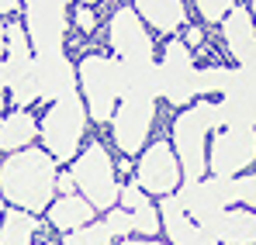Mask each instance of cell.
<instances>
[{"label": "cell", "mask_w": 256, "mask_h": 245, "mask_svg": "<svg viewBox=\"0 0 256 245\" xmlns=\"http://www.w3.org/2000/svg\"><path fill=\"white\" fill-rule=\"evenodd\" d=\"M132 10L138 14L142 24L156 28L160 35H173V31H180V28L187 24V7H184V0H135Z\"/></svg>", "instance_id": "20"}, {"label": "cell", "mask_w": 256, "mask_h": 245, "mask_svg": "<svg viewBox=\"0 0 256 245\" xmlns=\"http://www.w3.org/2000/svg\"><path fill=\"white\" fill-rule=\"evenodd\" d=\"M38 214H28V211H4L0 214V245H32L35 232H38Z\"/></svg>", "instance_id": "24"}, {"label": "cell", "mask_w": 256, "mask_h": 245, "mask_svg": "<svg viewBox=\"0 0 256 245\" xmlns=\"http://www.w3.org/2000/svg\"><path fill=\"white\" fill-rule=\"evenodd\" d=\"M222 128H253L256 121V69L232 66V76L222 90Z\"/></svg>", "instance_id": "14"}, {"label": "cell", "mask_w": 256, "mask_h": 245, "mask_svg": "<svg viewBox=\"0 0 256 245\" xmlns=\"http://www.w3.org/2000/svg\"><path fill=\"white\" fill-rule=\"evenodd\" d=\"M56 159L45 149H18L0 163V197L18 211L42 214L56 201Z\"/></svg>", "instance_id": "1"}, {"label": "cell", "mask_w": 256, "mask_h": 245, "mask_svg": "<svg viewBox=\"0 0 256 245\" xmlns=\"http://www.w3.org/2000/svg\"><path fill=\"white\" fill-rule=\"evenodd\" d=\"M160 228L166 232L170 245H218L190 221V214L173 201V194L160 197Z\"/></svg>", "instance_id": "19"}, {"label": "cell", "mask_w": 256, "mask_h": 245, "mask_svg": "<svg viewBox=\"0 0 256 245\" xmlns=\"http://www.w3.org/2000/svg\"><path fill=\"white\" fill-rule=\"evenodd\" d=\"M194 7H198V14L204 17V21H212V24H218L232 7H236V0H194Z\"/></svg>", "instance_id": "26"}, {"label": "cell", "mask_w": 256, "mask_h": 245, "mask_svg": "<svg viewBox=\"0 0 256 245\" xmlns=\"http://www.w3.org/2000/svg\"><path fill=\"white\" fill-rule=\"evenodd\" d=\"M194 52L180 38H170L163 48V59L156 66V90L170 107H187L198 93H194Z\"/></svg>", "instance_id": "8"}, {"label": "cell", "mask_w": 256, "mask_h": 245, "mask_svg": "<svg viewBox=\"0 0 256 245\" xmlns=\"http://www.w3.org/2000/svg\"><path fill=\"white\" fill-rule=\"evenodd\" d=\"M38 135L45 142V152L56 163H70L76 156V149L86 135V107L76 90L52 100V107L45 111L42 124H38Z\"/></svg>", "instance_id": "5"}, {"label": "cell", "mask_w": 256, "mask_h": 245, "mask_svg": "<svg viewBox=\"0 0 256 245\" xmlns=\"http://www.w3.org/2000/svg\"><path fill=\"white\" fill-rule=\"evenodd\" d=\"M222 128V104L218 100H198V104H187L176 121H173V156L180 166V180L190 183V180H201L208 173L204 156H208V131Z\"/></svg>", "instance_id": "2"}, {"label": "cell", "mask_w": 256, "mask_h": 245, "mask_svg": "<svg viewBox=\"0 0 256 245\" xmlns=\"http://www.w3.org/2000/svg\"><path fill=\"white\" fill-rule=\"evenodd\" d=\"M108 41H111V52L122 66H135V62H156L152 55V38H149V28L138 21V14L132 7H118L111 14V24H108Z\"/></svg>", "instance_id": "12"}, {"label": "cell", "mask_w": 256, "mask_h": 245, "mask_svg": "<svg viewBox=\"0 0 256 245\" xmlns=\"http://www.w3.org/2000/svg\"><path fill=\"white\" fill-rule=\"evenodd\" d=\"M0 214H4V197H0Z\"/></svg>", "instance_id": "34"}, {"label": "cell", "mask_w": 256, "mask_h": 245, "mask_svg": "<svg viewBox=\"0 0 256 245\" xmlns=\"http://www.w3.org/2000/svg\"><path fill=\"white\" fill-rule=\"evenodd\" d=\"M56 194H62V197L76 194V187H73V176H70V173H56Z\"/></svg>", "instance_id": "28"}, {"label": "cell", "mask_w": 256, "mask_h": 245, "mask_svg": "<svg viewBox=\"0 0 256 245\" xmlns=\"http://www.w3.org/2000/svg\"><path fill=\"white\" fill-rule=\"evenodd\" d=\"M73 21H76V28H80V31H94V28H97V17H94V10H90V7H84V3L73 10Z\"/></svg>", "instance_id": "27"}, {"label": "cell", "mask_w": 256, "mask_h": 245, "mask_svg": "<svg viewBox=\"0 0 256 245\" xmlns=\"http://www.w3.org/2000/svg\"><path fill=\"white\" fill-rule=\"evenodd\" d=\"M76 83L84 90V107L86 118H94L97 124L111 121L118 100H122V66L114 55H100V52H90L80 59L76 66Z\"/></svg>", "instance_id": "4"}, {"label": "cell", "mask_w": 256, "mask_h": 245, "mask_svg": "<svg viewBox=\"0 0 256 245\" xmlns=\"http://www.w3.org/2000/svg\"><path fill=\"white\" fill-rule=\"evenodd\" d=\"M135 180H138L135 187H138L142 194L166 197V194L176 190V183H180V166H176V156H173L170 142L156 138L152 145L142 149L138 166H135Z\"/></svg>", "instance_id": "13"}, {"label": "cell", "mask_w": 256, "mask_h": 245, "mask_svg": "<svg viewBox=\"0 0 256 245\" xmlns=\"http://www.w3.org/2000/svg\"><path fill=\"white\" fill-rule=\"evenodd\" d=\"M21 7V0H0V14H14Z\"/></svg>", "instance_id": "32"}, {"label": "cell", "mask_w": 256, "mask_h": 245, "mask_svg": "<svg viewBox=\"0 0 256 245\" xmlns=\"http://www.w3.org/2000/svg\"><path fill=\"white\" fill-rule=\"evenodd\" d=\"M118 245H166V242H156V239H132V235H128V239H122Z\"/></svg>", "instance_id": "31"}, {"label": "cell", "mask_w": 256, "mask_h": 245, "mask_svg": "<svg viewBox=\"0 0 256 245\" xmlns=\"http://www.w3.org/2000/svg\"><path fill=\"white\" fill-rule=\"evenodd\" d=\"M45 211H48V225L59 228L62 235L73 232V228H80V225H86V221H94V207L86 204L80 194L59 197V201H52V204L45 207Z\"/></svg>", "instance_id": "23"}, {"label": "cell", "mask_w": 256, "mask_h": 245, "mask_svg": "<svg viewBox=\"0 0 256 245\" xmlns=\"http://www.w3.org/2000/svg\"><path fill=\"white\" fill-rule=\"evenodd\" d=\"M173 201L184 207L190 218L201 211H222V207H239V201L250 207L256 201V180L253 173L242 176H201L190 183H176Z\"/></svg>", "instance_id": "3"}, {"label": "cell", "mask_w": 256, "mask_h": 245, "mask_svg": "<svg viewBox=\"0 0 256 245\" xmlns=\"http://www.w3.org/2000/svg\"><path fill=\"white\" fill-rule=\"evenodd\" d=\"M118 201H122V211H128V218H132V232L142 239H156L160 214L149 201V194H142L135 183H125V187H118Z\"/></svg>", "instance_id": "21"}, {"label": "cell", "mask_w": 256, "mask_h": 245, "mask_svg": "<svg viewBox=\"0 0 256 245\" xmlns=\"http://www.w3.org/2000/svg\"><path fill=\"white\" fill-rule=\"evenodd\" d=\"M152 121H156V100H142V97H122L114 114H111V138L114 145L125 152V156H135L142 152L149 131H152Z\"/></svg>", "instance_id": "11"}, {"label": "cell", "mask_w": 256, "mask_h": 245, "mask_svg": "<svg viewBox=\"0 0 256 245\" xmlns=\"http://www.w3.org/2000/svg\"><path fill=\"white\" fill-rule=\"evenodd\" d=\"M132 235V218L122 207H111L104 221H86L80 228L66 232L62 245H111L114 239H128Z\"/></svg>", "instance_id": "18"}, {"label": "cell", "mask_w": 256, "mask_h": 245, "mask_svg": "<svg viewBox=\"0 0 256 245\" xmlns=\"http://www.w3.org/2000/svg\"><path fill=\"white\" fill-rule=\"evenodd\" d=\"M70 176L73 187L80 190L86 204L94 211H111L118 204V176H114V163L108 156V149L100 142H90L80 156L70 159Z\"/></svg>", "instance_id": "6"}, {"label": "cell", "mask_w": 256, "mask_h": 245, "mask_svg": "<svg viewBox=\"0 0 256 245\" xmlns=\"http://www.w3.org/2000/svg\"><path fill=\"white\" fill-rule=\"evenodd\" d=\"M190 221L218 245H253L256 242V218H253V211L222 207V211H201V214H194Z\"/></svg>", "instance_id": "15"}, {"label": "cell", "mask_w": 256, "mask_h": 245, "mask_svg": "<svg viewBox=\"0 0 256 245\" xmlns=\"http://www.w3.org/2000/svg\"><path fill=\"white\" fill-rule=\"evenodd\" d=\"M35 86H38V100H59L66 93L76 90V69L62 52H45L35 55Z\"/></svg>", "instance_id": "16"}, {"label": "cell", "mask_w": 256, "mask_h": 245, "mask_svg": "<svg viewBox=\"0 0 256 245\" xmlns=\"http://www.w3.org/2000/svg\"><path fill=\"white\" fill-rule=\"evenodd\" d=\"M222 35H225V48L236 59V66H253L256 35H253V10L246 3H236L222 17Z\"/></svg>", "instance_id": "17"}, {"label": "cell", "mask_w": 256, "mask_h": 245, "mask_svg": "<svg viewBox=\"0 0 256 245\" xmlns=\"http://www.w3.org/2000/svg\"><path fill=\"white\" fill-rule=\"evenodd\" d=\"M201 38H204V35H201V28H187V38H184V45H187V48H194V45H201Z\"/></svg>", "instance_id": "30"}, {"label": "cell", "mask_w": 256, "mask_h": 245, "mask_svg": "<svg viewBox=\"0 0 256 245\" xmlns=\"http://www.w3.org/2000/svg\"><path fill=\"white\" fill-rule=\"evenodd\" d=\"M228 76H232L228 66H208V69H198V73H194V93L208 100V97H214V93L225 90Z\"/></svg>", "instance_id": "25"}, {"label": "cell", "mask_w": 256, "mask_h": 245, "mask_svg": "<svg viewBox=\"0 0 256 245\" xmlns=\"http://www.w3.org/2000/svg\"><path fill=\"white\" fill-rule=\"evenodd\" d=\"M38 138V124L28 111L14 107L10 114L0 118V152H18V149H28L32 142Z\"/></svg>", "instance_id": "22"}, {"label": "cell", "mask_w": 256, "mask_h": 245, "mask_svg": "<svg viewBox=\"0 0 256 245\" xmlns=\"http://www.w3.org/2000/svg\"><path fill=\"white\" fill-rule=\"evenodd\" d=\"M212 152L204 156V166L212 176H239L253 166L256 156V131L253 128H218L212 131Z\"/></svg>", "instance_id": "10"}, {"label": "cell", "mask_w": 256, "mask_h": 245, "mask_svg": "<svg viewBox=\"0 0 256 245\" xmlns=\"http://www.w3.org/2000/svg\"><path fill=\"white\" fill-rule=\"evenodd\" d=\"M24 3V35L32 55L62 52L66 41V0H21Z\"/></svg>", "instance_id": "9"}, {"label": "cell", "mask_w": 256, "mask_h": 245, "mask_svg": "<svg viewBox=\"0 0 256 245\" xmlns=\"http://www.w3.org/2000/svg\"><path fill=\"white\" fill-rule=\"evenodd\" d=\"M4 97L7 90H4V21H0V118H4Z\"/></svg>", "instance_id": "29"}, {"label": "cell", "mask_w": 256, "mask_h": 245, "mask_svg": "<svg viewBox=\"0 0 256 245\" xmlns=\"http://www.w3.org/2000/svg\"><path fill=\"white\" fill-rule=\"evenodd\" d=\"M80 3H84V7H90V3H94V0H80Z\"/></svg>", "instance_id": "33"}, {"label": "cell", "mask_w": 256, "mask_h": 245, "mask_svg": "<svg viewBox=\"0 0 256 245\" xmlns=\"http://www.w3.org/2000/svg\"><path fill=\"white\" fill-rule=\"evenodd\" d=\"M4 90L10 93L14 107H32L38 100V86H35V55L24 28L18 24H4Z\"/></svg>", "instance_id": "7"}]
</instances>
